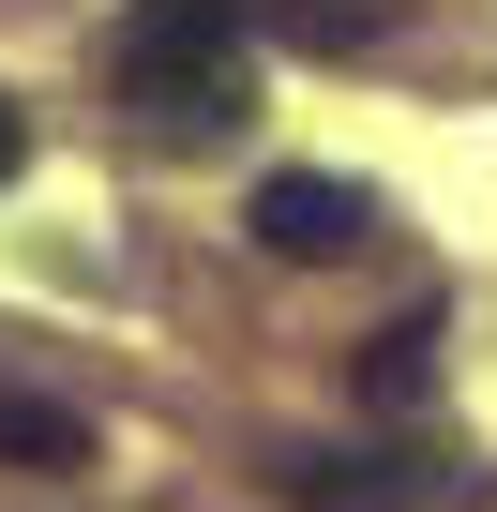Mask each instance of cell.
<instances>
[{"mask_svg":"<svg viewBox=\"0 0 497 512\" xmlns=\"http://www.w3.org/2000/svg\"><path fill=\"white\" fill-rule=\"evenodd\" d=\"M121 106L166 151H226L241 106H257V31L211 16V0H151V16L121 31Z\"/></svg>","mask_w":497,"mask_h":512,"instance_id":"cell-1","label":"cell"},{"mask_svg":"<svg viewBox=\"0 0 497 512\" xmlns=\"http://www.w3.org/2000/svg\"><path fill=\"white\" fill-rule=\"evenodd\" d=\"M241 226H257V256H287V272H332V256H362L377 196L332 181V166H272L257 196H241Z\"/></svg>","mask_w":497,"mask_h":512,"instance_id":"cell-2","label":"cell"},{"mask_svg":"<svg viewBox=\"0 0 497 512\" xmlns=\"http://www.w3.org/2000/svg\"><path fill=\"white\" fill-rule=\"evenodd\" d=\"M211 16H241V31H272V46H302V61H362L407 0H211Z\"/></svg>","mask_w":497,"mask_h":512,"instance_id":"cell-3","label":"cell"},{"mask_svg":"<svg viewBox=\"0 0 497 512\" xmlns=\"http://www.w3.org/2000/svg\"><path fill=\"white\" fill-rule=\"evenodd\" d=\"M287 497H302V512H437V482H422V467H362V452H302V467H287Z\"/></svg>","mask_w":497,"mask_h":512,"instance_id":"cell-4","label":"cell"},{"mask_svg":"<svg viewBox=\"0 0 497 512\" xmlns=\"http://www.w3.org/2000/svg\"><path fill=\"white\" fill-rule=\"evenodd\" d=\"M0 467L76 482V467H91V422H76V407H46V392H0Z\"/></svg>","mask_w":497,"mask_h":512,"instance_id":"cell-5","label":"cell"},{"mask_svg":"<svg viewBox=\"0 0 497 512\" xmlns=\"http://www.w3.org/2000/svg\"><path fill=\"white\" fill-rule=\"evenodd\" d=\"M362 392H377V407H422V392H437V332H422V317L377 332V347H362Z\"/></svg>","mask_w":497,"mask_h":512,"instance_id":"cell-6","label":"cell"},{"mask_svg":"<svg viewBox=\"0 0 497 512\" xmlns=\"http://www.w3.org/2000/svg\"><path fill=\"white\" fill-rule=\"evenodd\" d=\"M16 151H31V121H16V91H0V181H16Z\"/></svg>","mask_w":497,"mask_h":512,"instance_id":"cell-7","label":"cell"}]
</instances>
